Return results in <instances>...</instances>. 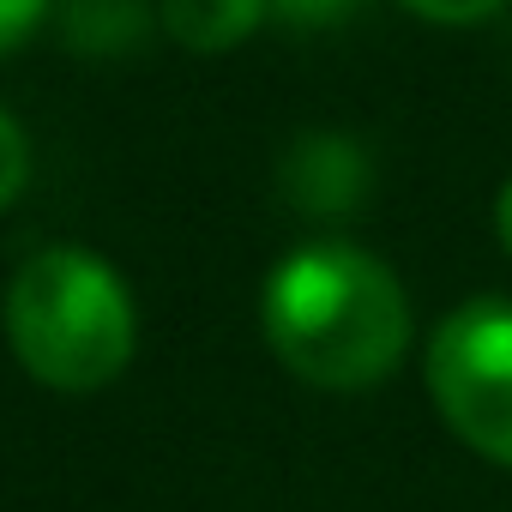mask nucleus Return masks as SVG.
Masks as SVG:
<instances>
[{
    "label": "nucleus",
    "instance_id": "nucleus-2",
    "mask_svg": "<svg viewBox=\"0 0 512 512\" xmlns=\"http://www.w3.org/2000/svg\"><path fill=\"white\" fill-rule=\"evenodd\" d=\"M7 338L31 380L55 392H97L133 362L139 320L103 253L43 247L7 290Z\"/></svg>",
    "mask_w": 512,
    "mask_h": 512
},
{
    "label": "nucleus",
    "instance_id": "nucleus-7",
    "mask_svg": "<svg viewBox=\"0 0 512 512\" xmlns=\"http://www.w3.org/2000/svg\"><path fill=\"white\" fill-rule=\"evenodd\" d=\"M43 7H49V0H0V49H13V43H25V37L37 31Z\"/></svg>",
    "mask_w": 512,
    "mask_h": 512
},
{
    "label": "nucleus",
    "instance_id": "nucleus-8",
    "mask_svg": "<svg viewBox=\"0 0 512 512\" xmlns=\"http://www.w3.org/2000/svg\"><path fill=\"white\" fill-rule=\"evenodd\" d=\"M272 7H278L284 19H296V25H326V19L350 13L356 0H272Z\"/></svg>",
    "mask_w": 512,
    "mask_h": 512
},
{
    "label": "nucleus",
    "instance_id": "nucleus-4",
    "mask_svg": "<svg viewBox=\"0 0 512 512\" xmlns=\"http://www.w3.org/2000/svg\"><path fill=\"white\" fill-rule=\"evenodd\" d=\"M272 0H163L157 19L163 31L181 43V49H199V55H223L235 43H247L260 31Z\"/></svg>",
    "mask_w": 512,
    "mask_h": 512
},
{
    "label": "nucleus",
    "instance_id": "nucleus-1",
    "mask_svg": "<svg viewBox=\"0 0 512 512\" xmlns=\"http://www.w3.org/2000/svg\"><path fill=\"white\" fill-rule=\"evenodd\" d=\"M272 356L326 392L380 386L410 344V302L386 260L350 241H308L272 266L260 296Z\"/></svg>",
    "mask_w": 512,
    "mask_h": 512
},
{
    "label": "nucleus",
    "instance_id": "nucleus-5",
    "mask_svg": "<svg viewBox=\"0 0 512 512\" xmlns=\"http://www.w3.org/2000/svg\"><path fill=\"white\" fill-rule=\"evenodd\" d=\"M25 181H31V145H25L19 121L0 109V211L25 193Z\"/></svg>",
    "mask_w": 512,
    "mask_h": 512
},
{
    "label": "nucleus",
    "instance_id": "nucleus-6",
    "mask_svg": "<svg viewBox=\"0 0 512 512\" xmlns=\"http://www.w3.org/2000/svg\"><path fill=\"white\" fill-rule=\"evenodd\" d=\"M398 7L428 19V25H482V19H494L506 7V0H398Z\"/></svg>",
    "mask_w": 512,
    "mask_h": 512
},
{
    "label": "nucleus",
    "instance_id": "nucleus-9",
    "mask_svg": "<svg viewBox=\"0 0 512 512\" xmlns=\"http://www.w3.org/2000/svg\"><path fill=\"white\" fill-rule=\"evenodd\" d=\"M494 229H500V241H506V253H512V175H506L500 193H494Z\"/></svg>",
    "mask_w": 512,
    "mask_h": 512
},
{
    "label": "nucleus",
    "instance_id": "nucleus-3",
    "mask_svg": "<svg viewBox=\"0 0 512 512\" xmlns=\"http://www.w3.org/2000/svg\"><path fill=\"white\" fill-rule=\"evenodd\" d=\"M422 380L440 422L476 458L512 470V302L506 296L458 302L428 338Z\"/></svg>",
    "mask_w": 512,
    "mask_h": 512
}]
</instances>
